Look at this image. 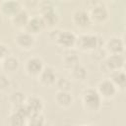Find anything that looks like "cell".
<instances>
[{"instance_id":"obj_1","label":"cell","mask_w":126,"mask_h":126,"mask_svg":"<svg viewBox=\"0 0 126 126\" xmlns=\"http://www.w3.org/2000/svg\"><path fill=\"white\" fill-rule=\"evenodd\" d=\"M84 100L86 104L91 108H97L100 103V97L96 91L94 90H88L85 93Z\"/></svg>"},{"instance_id":"obj_2","label":"cell","mask_w":126,"mask_h":126,"mask_svg":"<svg viewBox=\"0 0 126 126\" xmlns=\"http://www.w3.org/2000/svg\"><path fill=\"white\" fill-rule=\"evenodd\" d=\"M97 37L94 35H83L81 37V46L85 49H93L97 45Z\"/></svg>"},{"instance_id":"obj_3","label":"cell","mask_w":126,"mask_h":126,"mask_svg":"<svg viewBox=\"0 0 126 126\" xmlns=\"http://www.w3.org/2000/svg\"><path fill=\"white\" fill-rule=\"evenodd\" d=\"M27 67H28V70L32 74H37V73H39L41 71L42 62H41V60H39L37 58H32V59L29 60Z\"/></svg>"},{"instance_id":"obj_4","label":"cell","mask_w":126,"mask_h":126,"mask_svg":"<svg viewBox=\"0 0 126 126\" xmlns=\"http://www.w3.org/2000/svg\"><path fill=\"white\" fill-rule=\"evenodd\" d=\"M124 63V59L120 54H114L110 56L107 60V65L109 68L112 69H118L120 68Z\"/></svg>"},{"instance_id":"obj_5","label":"cell","mask_w":126,"mask_h":126,"mask_svg":"<svg viewBox=\"0 0 126 126\" xmlns=\"http://www.w3.org/2000/svg\"><path fill=\"white\" fill-rule=\"evenodd\" d=\"M99 91L100 93L105 96H110L115 93L114 85L109 81H104L99 85Z\"/></svg>"},{"instance_id":"obj_6","label":"cell","mask_w":126,"mask_h":126,"mask_svg":"<svg viewBox=\"0 0 126 126\" xmlns=\"http://www.w3.org/2000/svg\"><path fill=\"white\" fill-rule=\"evenodd\" d=\"M27 106H28V108H29L32 116L36 115L37 112L41 108V101H40V99H38L36 97H32V98H31L29 100V103H28Z\"/></svg>"},{"instance_id":"obj_7","label":"cell","mask_w":126,"mask_h":126,"mask_svg":"<svg viewBox=\"0 0 126 126\" xmlns=\"http://www.w3.org/2000/svg\"><path fill=\"white\" fill-rule=\"evenodd\" d=\"M75 35L70 32H61L58 36V40L61 44H64V45H71L74 43L75 41Z\"/></svg>"},{"instance_id":"obj_8","label":"cell","mask_w":126,"mask_h":126,"mask_svg":"<svg viewBox=\"0 0 126 126\" xmlns=\"http://www.w3.org/2000/svg\"><path fill=\"white\" fill-rule=\"evenodd\" d=\"M108 48L115 54H119L123 50V43L119 38H111L108 42Z\"/></svg>"},{"instance_id":"obj_9","label":"cell","mask_w":126,"mask_h":126,"mask_svg":"<svg viewBox=\"0 0 126 126\" xmlns=\"http://www.w3.org/2000/svg\"><path fill=\"white\" fill-rule=\"evenodd\" d=\"M43 24H44V22L42 20H40L38 18H33L29 22L28 30L32 32H37L41 30V28L43 27Z\"/></svg>"},{"instance_id":"obj_10","label":"cell","mask_w":126,"mask_h":126,"mask_svg":"<svg viewBox=\"0 0 126 126\" xmlns=\"http://www.w3.org/2000/svg\"><path fill=\"white\" fill-rule=\"evenodd\" d=\"M4 12L9 13V14H17L20 11V5L18 2H14V1H9V2H5L2 6Z\"/></svg>"},{"instance_id":"obj_11","label":"cell","mask_w":126,"mask_h":126,"mask_svg":"<svg viewBox=\"0 0 126 126\" xmlns=\"http://www.w3.org/2000/svg\"><path fill=\"white\" fill-rule=\"evenodd\" d=\"M74 20L79 26H86L89 24V16L84 11H78L74 16Z\"/></svg>"},{"instance_id":"obj_12","label":"cell","mask_w":126,"mask_h":126,"mask_svg":"<svg viewBox=\"0 0 126 126\" xmlns=\"http://www.w3.org/2000/svg\"><path fill=\"white\" fill-rule=\"evenodd\" d=\"M41 79L44 83L50 84L55 80V74L51 68H45L41 74Z\"/></svg>"},{"instance_id":"obj_13","label":"cell","mask_w":126,"mask_h":126,"mask_svg":"<svg viewBox=\"0 0 126 126\" xmlns=\"http://www.w3.org/2000/svg\"><path fill=\"white\" fill-rule=\"evenodd\" d=\"M18 41L22 46L30 47L33 42V38L28 33H22L18 36Z\"/></svg>"},{"instance_id":"obj_14","label":"cell","mask_w":126,"mask_h":126,"mask_svg":"<svg viewBox=\"0 0 126 126\" xmlns=\"http://www.w3.org/2000/svg\"><path fill=\"white\" fill-rule=\"evenodd\" d=\"M93 15H94V18L98 20V21H102L106 18L107 16V12L105 10L104 7H101V6H97L94 9L93 11Z\"/></svg>"},{"instance_id":"obj_15","label":"cell","mask_w":126,"mask_h":126,"mask_svg":"<svg viewBox=\"0 0 126 126\" xmlns=\"http://www.w3.org/2000/svg\"><path fill=\"white\" fill-rule=\"evenodd\" d=\"M27 20H28V16H27V13L26 12H23V11H19L17 14H15V17H14V21L15 23L18 25V26H23L27 23Z\"/></svg>"},{"instance_id":"obj_16","label":"cell","mask_w":126,"mask_h":126,"mask_svg":"<svg viewBox=\"0 0 126 126\" xmlns=\"http://www.w3.org/2000/svg\"><path fill=\"white\" fill-rule=\"evenodd\" d=\"M57 101L60 103V104H63V105H67L71 102V96L69 94H67L66 92H61L57 94Z\"/></svg>"},{"instance_id":"obj_17","label":"cell","mask_w":126,"mask_h":126,"mask_svg":"<svg viewBox=\"0 0 126 126\" xmlns=\"http://www.w3.org/2000/svg\"><path fill=\"white\" fill-rule=\"evenodd\" d=\"M24 118L25 117H23L21 114L16 112L11 116V124L13 126H22L24 123Z\"/></svg>"},{"instance_id":"obj_18","label":"cell","mask_w":126,"mask_h":126,"mask_svg":"<svg viewBox=\"0 0 126 126\" xmlns=\"http://www.w3.org/2000/svg\"><path fill=\"white\" fill-rule=\"evenodd\" d=\"M113 81L118 84L120 87H124L125 85V75L123 72H116L114 75H113Z\"/></svg>"},{"instance_id":"obj_19","label":"cell","mask_w":126,"mask_h":126,"mask_svg":"<svg viewBox=\"0 0 126 126\" xmlns=\"http://www.w3.org/2000/svg\"><path fill=\"white\" fill-rule=\"evenodd\" d=\"M56 20H57V16L53 11H49V12L44 13V21L46 23H48L49 25L54 24L56 22Z\"/></svg>"},{"instance_id":"obj_20","label":"cell","mask_w":126,"mask_h":126,"mask_svg":"<svg viewBox=\"0 0 126 126\" xmlns=\"http://www.w3.org/2000/svg\"><path fill=\"white\" fill-rule=\"evenodd\" d=\"M18 67V60L15 58H9L5 62V68L8 70H15Z\"/></svg>"},{"instance_id":"obj_21","label":"cell","mask_w":126,"mask_h":126,"mask_svg":"<svg viewBox=\"0 0 126 126\" xmlns=\"http://www.w3.org/2000/svg\"><path fill=\"white\" fill-rule=\"evenodd\" d=\"M8 80H7V78L5 77V76H3V75H0V88L1 89H4V88H6L7 87V85H8Z\"/></svg>"},{"instance_id":"obj_22","label":"cell","mask_w":126,"mask_h":126,"mask_svg":"<svg viewBox=\"0 0 126 126\" xmlns=\"http://www.w3.org/2000/svg\"><path fill=\"white\" fill-rule=\"evenodd\" d=\"M6 52H7V50H6V48H5V46H3V45H0V59L6 54Z\"/></svg>"}]
</instances>
